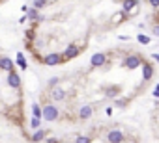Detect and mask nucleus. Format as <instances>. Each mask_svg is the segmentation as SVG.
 Instances as JSON below:
<instances>
[{
	"instance_id": "obj_1",
	"label": "nucleus",
	"mask_w": 159,
	"mask_h": 143,
	"mask_svg": "<svg viewBox=\"0 0 159 143\" xmlns=\"http://www.w3.org/2000/svg\"><path fill=\"white\" fill-rule=\"evenodd\" d=\"M41 117L45 119V121L53 123V121H56V119L60 117V112H58V108H56L54 104H45V106L41 108Z\"/></svg>"
},
{
	"instance_id": "obj_2",
	"label": "nucleus",
	"mask_w": 159,
	"mask_h": 143,
	"mask_svg": "<svg viewBox=\"0 0 159 143\" xmlns=\"http://www.w3.org/2000/svg\"><path fill=\"white\" fill-rule=\"evenodd\" d=\"M125 69H129V71H133V69H137V67H141L142 65V58L139 56V54H131V56H127L125 60H124V63H122Z\"/></svg>"
},
{
	"instance_id": "obj_3",
	"label": "nucleus",
	"mask_w": 159,
	"mask_h": 143,
	"mask_svg": "<svg viewBox=\"0 0 159 143\" xmlns=\"http://www.w3.org/2000/svg\"><path fill=\"white\" fill-rule=\"evenodd\" d=\"M124 139H125V136L118 128H112V130L107 132V141L109 143H124Z\"/></svg>"
},
{
	"instance_id": "obj_4",
	"label": "nucleus",
	"mask_w": 159,
	"mask_h": 143,
	"mask_svg": "<svg viewBox=\"0 0 159 143\" xmlns=\"http://www.w3.org/2000/svg\"><path fill=\"white\" fill-rule=\"evenodd\" d=\"M43 61L47 63L49 67H54V65H60V63L64 61V56H62L60 52H49L47 56L43 58Z\"/></svg>"
},
{
	"instance_id": "obj_5",
	"label": "nucleus",
	"mask_w": 159,
	"mask_h": 143,
	"mask_svg": "<svg viewBox=\"0 0 159 143\" xmlns=\"http://www.w3.org/2000/svg\"><path fill=\"white\" fill-rule=\"evenodd\" d=\"M107 63V54L105 52H96L92 58H90V65L92 67H103Z\"/></svg>"
},
{
	"instance_id": "obj_6",
	"label": "nucleus",
	"mask_w": 159,
	"mask_h": 143,
	"mask_svg": "<svg viewBox=\"0 0 159 143\" xmlns=\"http://www.w3.org/2000/svg\"><path fill=\"white\" fill-rule=\"evenodd\" d=\"M49 97H51L54 102H60V101H64V99H66V91H64L62 87L54 86V87H51V91H49Z\"/></svg>"
},
{
	"instance_id": "obj_7",
	"label": "nucleus",
	"mask_w": 159,
	"mask_h": 143,
	"mask_svg": "<svg viewBox=\"0 0 159 143\" xmlns=\"http://www.w3.org/2000/svg\"><path fill=\"white\" fill-rule=\"evenodd\" d=\"M79 54H81V49H79V46H77V45H70L62 56H64V61H66V60H73V58H77Z\"/></svg>"
},
{
	"instance_id": "obj_8",
	"label": "nucleus",
	"mask_w": 159,
	"mask_h": 143,
	"mask_svg": "<svg viewBox=\"0 0 159 143\" xmlns=\"http://www.w3.org/2000/svg\"><path fill=\"white\" fill-rule=\"evenodd\" d=\"M8 86L13 87V89L21 87V76L15 73V71H10V73H8Z\"/></svg>"
},
{
	"instance_id": "obj_9",
	"label": "nucleus",
	"mask_w": 159,
	"mask_h": 143,
	"mask_svg": "<svg viewBox=\"0 0 159 143\" xmlns=\"http://www.w3.org/2000/svg\"><path fill=\"white\" fill-rule=\"evenodd\" d=\"M142 78L148 82V80H152V76H153V67H152V63H144L142 61Z\"/></svg>"
},
{
	"instance_id": "obj_10",
	"label": "nucleus",
	"mask_w": 159,
	"mask_h": 143,
	"mask_svg": "<svg viewBox=\"0 0 159 143\" xmlns=\"http://www.w3.org/2000/svg\"><path fill=\"white\" fill-rule=\"evenodd\" d=\"M94 115V108L92 106H82L79 110V119H82V121H86V119H90Z\"/></svg>"
},
{
	"instance_id": "obj_11",
	"label": "nucleus",
	"mask_w": 159,
	"mask_h": 143,
	"mask_svg": "<svg viewBox=\"0 0 159 143\" xmlns=\"http://www.w3.org/2000/svg\"><path fill=\"white\" fill-rule=\"evenodd\" d=\"M137 6H139V0H122V9H124L125 13L133 11Z\"/></svg>"
},
{
	"instance_id": "obj_12",
	"label": "nucleus",
	"mask_w": 159,
	"mask_h": 143,
	"mask_svg": "<svg viewBox=\"0 0 159 143\" xmlns=\"http://www.w3.org/2000/svg\"><path fill=\"white\" fill-rule=\"evenodd\" d=\"M26 19H30V20H39V22L43 20V17L39 15V9H36V8H32V9L28 8V11H26Z\"/></svg>"
},
{
	"instance_id": "obj_13",
	"label": "nucleus",
	"mask_w": 159,
	"mask_h": 143,
	"mask_svg": "<svg viewBox=\"0 0 159 143\" xmlns=\"http://www.w3.org/2000/svg\"><path fill=\"white\" fill-rule=\"evenodd\" d=\"M0 69H4V71H13V61L10 60V58H2L0 60Z\"/></svg>"
},
{
	"instance_id": "obj_14",
	"label": "nucleus",
	"mask_w": 159,
	"mask_h": 143,
	"mask_svg": "<svg viewBox=\"0 0 159 143\" xmlns=\"http://www.w3.org/2000/svg\"><path fill=\"white\" fill-rule=\"evenodd\" d=\"M17 65H19L21 71H26L28 69V63H26L25 56H22V52H17Z\"/></svg>"
},
{
	"instance_id": "obj_15",
	"label": "nucleus",
	"mask_w": 159,
	"mask_h": 143,
	"mask_svg": "<svg viewBox=\"0 0 159 143\" xmlns=\"http://www.w3.org/2000/svg\"><path fill=\"white\" fill-rule=\"evenodd\" d=\"M45 138H47V132H45V130H36L34 136H32V141H34V143H39V141H43Z\"/></svg>"
},
{
	"instance_id": "obj_16",
	"label": "nucleus",
	"mask_w": 159,
	"mask_h": 143,
	"mask_svg": "<svg viewBox=\"0 0 159 143\" xmlns=\"http://www.w3.org/2000/svg\"><path fill=\"white\" fill-rule=\"evenodd\" d=\"M118 91H120V87H118V86H112V87H107V89H105L107 97H110V99H112V97H116Z\"/></svg>"
},
{
	"instance_id": "obj_17",
	"label": "nucleus",
	"mask_w": 159,
	"mask_h": 143,
	"mask_svg": "<svg viewBox=\"0 0 159 143\" xmlns=\"http://www.w3.org/2000/svg\"><path fill=\"white\" fill-rule=\"evenodd\" d=\"M32 117L41 119V108H39V104H38V102H34V104H32Z\"/></svg>"
},
{
	"instance_id": "obj_18",
	"label": "nucleus",
	"mask_w": 159,
	"mask_h": 143,
	"mask_svg": "<svg viewBox=\"0 0 159 143\" xmlns=\"http://www.w3.org/2000/svg\"><path fill=\"white\" fill-rule=\"evenodd\" d=\"M137 41H139L141 45H150V43H152V37H148V35H144V34H139V35H137Z\"/></svg>"
},
{
	"instance_id": "obj_19",
	"label": "nucleus",
	"mask_w": 159,
	"mask_h": 143,
	"mask_svg": "<svg viewBox=\"0 0 159 143\" xmlns=\"http://www.w3.org/2000/svg\"><path fill=\"white\" fill-rule=\"evenodd\" d=\"M39 125H41V119H36V117L30 119V128L32 130H39Z\"/></svg>"
},
{
	"instance_id": "obj_20",
	"label": "nucleus",
	"mask_w": 159,
	"mask_h": 143,
	"mask_svg": "<svg viewBox=\"0 0 159 143\" xmlns=\"http://www.w3.org/2000/svg\"><path fill=\"white\" fill-rule=\"evenodd\" d=\"M45 6H47V0H34V6H32V8L41 9V8H45Z\"/></svg>"
},
{
	"instance_id": "obj_21",
	"label": "nucleus",
	"mask_w": 159,
	"mask_h": 143,
	"mask_svg": "<svg viewBox=\"0 0 159 143\" xmlns=\"http://www.w3.org/2000/svg\"><path fill=\"white\" fill-rule=\"evenodd\" d=\"M75 143H92V138H88V136H77Z\"/></svg>"
},
{
	"instance_id": "obj_22",
	"label": "nucleus",
	"mask_w": 159,
	"mask_h": 143,
	"mask_svg": "<svg viewBox=\"0 0 159 143\" xmlns=\"http://www.w3.org/2000/svg\"><path fill=\"white\" fill-rule=\"evenodd\" d=\"M49 86H51V87H54V86H58V78H56V76H53V78L49 80Z\"/></svg>"
},
{
	"instance_id": "obj_23",
	"label": "nucleus",
	"mask_w": 159,
	"mask_h": 143,
	"mask_svg": "<svg viewBox=\"0 0 159 143\" xmlns=\"http://www.w3.org/2000/svg\"><path fill=\"white\" fill-rule=\"evenodd\" d=\"M152 32H153V34H155V35H157V37H159V24H155V26H153V28H152Z\"/></svg>"
},
{
	"instance_id": "obj_24",
	"label": "nucleus",
	"mask_w": 159,
	"mask_h": 143,
	"mask_svg": "<svg viewBox=\"0 0 159 143\" xmlns=\"http://www.w3.org/2000/svg\"><path fill=\"white\" fill-rule=\"evenodd\" d=\"M150 4H152V8H159V0H150Z\"/></svg>"
},
{
	"instance_id": "obj_25",
	"label": "nucleus",
	"mask_w": 159,
	"mask_h": 143,
	"mask_svg": "<svg viewBox=\"0 0 159 143\" xmlns=\"http://www.w3.org/2000/svg\"><path fill=\"white\" fill-rule=\"evenodd\" d=\"M47 143H58V139H56V138H49Z\"/></svg>"
},
{
	"instance_id": "obj_26",
	"label": "nucleus",
	"mask_w": 159,
	"mask_h": 143,
	"mask_svg": "<svg viewBox=\"0 0 159 143\" xmlns=\"http://www.w3.org/2000/svg\"><path fill=\"white\" fill-rule=\"evenodd\" d=\"M120 39H122V41H129L131 37H129V35H120Z\"/></svg>"
},
{
	"instance_id": "obj_27",
	"label": "nucleus",
	"mask_w": 159,
	"mask_h": 143,
	"mask_svg": "<svg viewBox=\"0 0 159 143\" xmlns=\"http://www.w3.org/2000/svg\"><path fill=\"white\" fill-rule=\"evenodd\" d=\"M152 58H153L155 61H159V54H157V52H155V54H152Z\"/></svg>"
},
{
	"instance_id": "obj_28",
	"label": "nucleus",
	"mask_w": 159,
	"mask_h": 143,
	"mask_svg": "<svg viewBox=\"0 0 159 143\" xmlns=\"http://www.w3.org/2000/svg\"><path fill=\"white\" fill-rule=\"evenodd\" d=\"M152 95H153V97H157V99H159V91H153Z\"/></svg>"
},
{
	"instance_id": "obj_29",
	"label": "nucleus",
	"mask_w": 159,
	"mask_h": 143,
	"mask_svg": "<svg viewBox=\"0 0 159 143\" xmlns=\"http://www.w3.org/2000/svg\"><path fill=\"white\" fill-rule=\"evenodd\" d=\"M153 91H159V84H157V86H155V89H153Z\"/></svg>"
},
{
	"instance_id": "obj_30",
	"label": "nucleus",
	"mask_w": 159,
	"mask_h": 143,
	"mask_svg": "<svg viewBox=\"0 0 159 143\" xmlns=\"http://www.w3.org/2000/svg\"><path fill=\"white\" fill-rule=\"evenodd\" d=\"M0 2H2V0H0Z\"/></svg>"
}]
</instances>
